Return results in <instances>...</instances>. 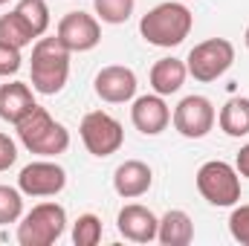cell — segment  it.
Instances as JSON below:
<instances>
[{
    "mask_svg": "<svg viewBox=\"0 0 249 246\" xmlns=\"http://www.w3.org/2000/svg\"><path fill=\"white\" fill-rule=\"evenodd\" d=\"M191 26H194V15L188 12L186 3H174V0L154 6V9L145 12L142 20H139L142 38H145L151 47H162V50L180 47L188 38Z\"/></svg>",
    "mask_w": 249,
    "mask_h": 246,
    "instance_id": "obj_1",
    "label": "cell"
},
{
    "mask_svg": "<svg viewBox=\"0 0 249 246\" xmlns=\"http://www.w3.org/2000/svg\"><path fill=\"white\" fill-rule=\"evenodd\" d=\"M29 72H32L35 93H41V96L61 93L67 78H70V50L58 38H38L32 47Z\"/></svg>",
    "mask_w": 249,
    "mask_h": 246,
    "instance_id": "obj_2",
    "label": "cell"
},
{
    "mask_svg": "<svg viewBox=\"0 0 249 246\" xmlns=\"http://www.w3.org/2000/svg\"><path fill=\"white\" fill-rule=\"evenodd\" d=\"M18 127V139L20 145L29 151V154H38V157H58L70 148V130L61 122H55L50 116L47 107L35 105L20 122Z\"/></svg>",
    "mask_w": 249,
    "mask_h": 246,
    "instance_id": "obj_3",
    "label": "cell"
},
{
    "mask_svg": "<svg viewBox=\"0 0 249 246\" xmlns=\"http://www.w3.org/2000/svg\"><path fill=\"white\" fill-rule=\"evenodd\" d=\"M67 229V209L61 203H38L18 223L20 246H53Z\"/></svg>",
    "mask_w": 249,
    "mask_h": 246,
    "instance_id": "obj_4",
    "label": "cell"
},
{
    "mask_svg": "<svg viewBox=\"0 0 249 246\" xmlns=\"http://www.w3.org/2000/svg\"><path fill=\"white\" fill-rule=\"evenodd\" d=\"M194 180H197L200 197L206 203H212V206L226 209V206H235L241 200V174H238L235 165H229L223 159L203 162Z\"/></svg>",
    "mask_w": 249,
    "mask_h": 246,
    "instance_id": "obj_5",
    "label": "cell"
},
{
    "mask_svg": "<svg viewBox=\"0 0 249 246\" xmlns=\"http://www.w3.org/2000/svg\"><path fill=\"white\" fill-rule=\"evenodd\" d=\"M235 64V44L226 38H209L200 41L186 58L188 75H194V81H217L229 67Z\"/></svg>",
    "mask_w": 249,
    "mask_h": 246,
    "instance_id": "obj_6",
    "label": "cell"
},
{
    "mask_svg": "<svg viewBox=\"0 0 249 246\" xmlns=\"http://www.w3.org/2000/svg\"><path fill=\"white\" fill-rule=\"evenodd\" d=\"M78 133H81L84 148H87L93 157H99V159L116 154L124 142L122 122L113 119V116L105 113V110H90V113L81 119V124H78Z\"/></svg>",
    "mask_w": 249,
    "mask_h": 246,
    "instance_id": "obj_7",
    "label": "cell"
},
{
    "mask_svg": "<svg viewBox=\"0 0 249 246\" xmlns=\"http://www.w3.org/2000/svg\"><path fill=\"white\" fill-rule=\"evenodd\" d=\"M67 185V171L53 159H35L20 168L18 174V188L26 197H55Z\"/></svg>",
    "mask_w": 249,
    "mask_h": 246,
    "instance_id": "obj_8",
    "label": "cell"
},
{
    "mask_svg": "<svg viewBox=\"0 0 249 246\" xmlns=\"http://www.w3.org/2000/svg\"><path fill=\"white\" fill-rule=\"evenodd\" d=\"M214 119H217L214 105L206 96H186L174 107V116H171L177 133L186 136V139H203L214 127Z\"/></svg>",
    "mask_w": 249,
    "mask_h": 246,
    "instance_id": "obj_9",
    "label": "cell"
},
{
    "mask_svg": "<svg viewBox=\"0 0 249 246\" xmlns=\"http://www.w3.org/2000/svg\"><path fill=\"white\" fill-rule=\"evenodd\" d=\"M55 38L61 41L70 53H90L102 41L99 18H93L87 12H67L61 20H58Z\"/></svg>",
    "mask_w": 249,
    "mask_h": 246,
    "instance_id": "obj_10",
    "label": "cell"
},
{
    "mask_svg": "<svg viewBox=\"0 0 249 246\" xmlns=\"http://www.w3.org/2000/svg\"><path fill=\"white\" fill-rule=\"evenodd\" d=\"M93 90L102 102L107 105H124L136 96V72L124 64H110V67H102L96 81H93Z\"/></svg>",
    "mask_w": 249,
    "mask_h": 246,
    "instance_id": "obj_11",
    "label": "cell"
},
{
    "mask_svg": "<svg viewBox=\"0 0 249 246\" xmlns=\"http://www.w3.org/2000/svg\"><path fill=\"white\" fill-rule=\"evenodd\" d=\"M130 122L139 133L145 136H157L162 133L168 122H171V110L165 105V96L160 93H151V96H139L133 99V107H130Z\"/></svg>",
    "mask_w": 249,
    "mask_h": 246,
    "instance_id": "obj_12",
    "label": "cell"
},
{
    "mask_svg": "<svg viewBox=\"0 0 249 246\" xmlns=\"http://www.w3.org/2000/svg\"><path fill=\"white\" fill-rule=\"evenodd\" d=\"M116 229H119V235H122L124 241L151 244V241H157L160 217H157L151 209H145V206H139V203H130V206H124L122 211H119Z\"/></svg>",
    "mask_w": 249,
    "mask_h": 246,
    "instance_id": "obj_13",
    "label": "cell"
},
{
    "mask_svg": "<svg viewBox=\"0 0 249 246\" xmlns=\"http://www.w3.org/2000/svg\"><path fill=\"white\" fill-rule=\"evenodd\" d=\"M151 185H154V171L142 159H124L113 171V188L124 200H136V197L148 194Z\"/></svg>",
    "mask_w": 249,
    "mask_h": 246,
    "instance_id": "obj_14",
    "label": "cell"
},
{
    "mask_svg": "<svg viewBox=\"0 0 249 246\" xmlns=\"http://www.w3.org/2000/svg\"><path fill=\"white\" fill-rule=\"evenodd\" d=\"M35 105H38V102H35L29 84H23V81L0 84V119H3V122L18 124Z\"/></svg>",
    "mask_w": 249,
    "mask_h": 246,
    "instance_id": "obj_15",
    "label": "cell"
},
{
    "mask_svg": "<svg viewBox=\"0 0 249 246\" xmlns=\"http://www.w3.org/2000/svg\"><path fill=\"white\" fill-rule=\"evenodd\" d=\"M157 241L162 246H188L194 241V223L183 209H171L160 217Z\"/></svg>",
    "mask_w": 249,
    "mask_h": 246,
    "instance_id": "obj_16",
    "label": "cell"
},
{
    "mask_svg": "<svg viewBox=\"0 0 249 246\" xmlns=\"http://www.w3.org/2000/svg\"><path fill=\"white\" fill-rule=\"evenodd\" d=\"M186 61H180V58H160V61L151 67V87H154V93H160V96H171V93H177L183 84H186Z\"/></svg>",
    "mask_w": 249,
    "mask_h": 246,
    "instance_id": "obj_17",
    "label": "cell"
},
{
    "mask_svg": "<svg viewBox=\"0 0 249 246\" xmlns=\"http://www.w3.org/2000/svg\"><path fill=\"white\" fill-rule=\"evenodd\" d=\"M217 124L226 136H247L249 133V99H229L220 113H217Z\"/></svg>",
    "mask_w": 249,
    "mask_h": 246,
    "instance_id": "obj_18",
    "label": "cell"
},
{
    "mask_svg": "<svg viewBox=\"0 0 249 246\" xmlns=\"http://www.w3.org/2000/svg\"><path fill=\"white\" fill-rule=\"evenodd\" d=\"M35 38H38V35L29 29V23H26L18 12L0 15V44L15 47V50H23V47H29Z\"/></svg>",
    "mask_w": 249,
    "mask_h": 246,
    "instance_id": "obj_19",
    "label": "cell"
},
{
    "mask_svg": "<svg viewBox=\"0 0 249 246\" xmlns=\"http://www.w3.org/2000/svg\"><path fill=\"white\" fill-rule=\"evenodd\" d=\"M15 12L29 23V29L38 38L50 29V6H47V0H18Z\"/></svg>",
    "mask_w": 249,
    "mask_h": 246,
    "instance_id": "obj_20",
    "label": "cell"
},
{
    "mask_svg": "<svg viewBox=\"0 0 249 246\" xmlns=\"http://www.w3.org/2000/svg\"><path fill=\"white\" fill-rule=\"evenodd\" d=\"M133 6H136V0H93V9H96L99 20L113 23V26L124 23L133 15Z\"/></svg>",
    "mask_w": 249,
    "mask_h": 246,
    "instance_id": "obj_21",
    "label": "cell"
},
{
    "mask_svg": "<svg viewBox=\"0 0 249 246\" xmlns=\"http://www.w3.org/2000/svg\"><path fill=\"white\" fill-rule=\"evenodd\" d=\"M23 214V191L12 185H0V226L18 223Z\"/></svg>",
    "mask_w": 249,
    "mask_h": 246,
    "instance_id": "obj_22",
    "label": "cell"
},
{
    "mask_svg": "<svg viewBox=\"0 0 249 246\" xmlns=\"http://www.w3.org/2000/svg\"><path fill=\"white\" fill-rule=\"evenodd\" d=\"M102 220L96 217V214H81L78 220H75V226H72V244L75 246H96L102 241Z\"/></svg>",
    "mask_w": 249,
    "mask_h": 246,
    "instance_id": "obj_23",
    "label": "cell"
},
{
    "mask_svg": "<svg viewBox=\"0 0 249 246\" xmlns=\"http://www.w3.org/2000/svg\"><path fill=\"white\" fill-rule=\"evenodd\" d=\"M229 235L241 246H249V206H235L229 214Z\"/></svg>",
    "mask_w": 249,
    "mask_h": 246,
    "instance_id": "obj_24",
    "label": "cell"
},
{
    "mask_svg": "<svg viewBox=\"0 0 249 246\" xmlns=\"http://www.w3.org/2000/svg\"><path fill=\"white\" fill-rule=\"evenodd\" d=\"M20 64H23V58H20V50L0 44V78L15 75V72L20 70Z\"/></svg>",
    "mask_w": 249,
    "mask_h": 246,
    "instance_id": "obj_25",
    "label": "cell"
},
{
    "mask_svg": "<svg viewBox=\"0 0 249 246\" xmlns=\"http://www.w3.org/2000/svg\"><path fill=\"white\" fill-rule=\"evenodd\" d=\"M15 159H18V145L6 133H0V171H9L15 165Z\"/></svg>",
    "mask_w": 249,
    "mask_h": 246,
    "instance_id": "obj_26",
    "label": "cell"
},
{
    "mask_svg": "<svg viewBox=\"0 0 249 246\" xmlns=\"http://www.w3.org/2000/svg\"><path fill=\"white\" fill-rule=\"evenodd\" d=\"M235 168H238V174H241V177H247V180H249V145H244V148L238 151Z\"/></svg>",
    "mask_w": 249,
    "mask_h": 246,
    "instance_id": "obj_27",
    "label": "cell"
},
{
    "mask_svg": "<svg viewBox=\"0 0 249 246\" xmlns=\"http://www.w3.org/2000/svg\"><path fill=\"white\" fill-rule=\"evenodd\" d=\"M244 41H247V50H249V26H247V32H244Z\"/></svg>",
    "mask_w": 249,
    "mask_h": 246,
    "instance_id": "obj_28",
    "label": "cell"
},
{
    "mask_svg": "<svg viewBox=\"0 0 249 246\" xmlns=\"http://www.w3.org/2000/svg\"><path fill=\"white\" fill-rule=\"evenodd\" d=\"M3 3H9V0H0V6H3Z\"/></svg>",
    "mask_w": 249,
    "mask_h": 246,
    "instance_id": "obj_29",
    "label": "cell"
}]
</instances>
